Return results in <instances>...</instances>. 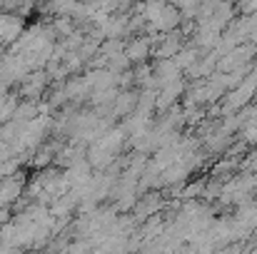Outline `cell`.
<instances>
[{
    "instance_id": "5b68a950",
    "label": "cell",
    "mask_w": 257,
    "mask_h": 254,
    "mask_svg": "<svg viewBox=\"0 0 257 254\" xmlns=\"http://www.w3.org/2000/svg\"><path fill=\"white\" fill-rule=\"evenodd\" d=\"M0 60H3V45H0Z\"/></svg>"
},
{
    "instance_id": "3957f363",
    "label": "cell",
    "mask_w": 257,
    "mask_h": 254,
    "mask_svg": "<svg viewBox=\"0 0 257 254\" xmlns=\"http://www.w3.org/2000/svg\"><path fill=\"white\" fill-rule=\"evenodd\" d=\"M43 87H45V75L38 70V73H30V75L25 78V83H23V92L33 97V95H38Z\"/></svg>"
},
{
    "instance_id": "6da1fadb",
    "label": "cell",
    "mask_w": 257,
    "mask_h": 254,
    "mask_svg": "<svg viewBox=\"0 0 257 254\" xmlns=\"http://www.w3.org/2000/svg\"><path fill=\"white\" fill-rule=\"evenodd\" d=\"M25 33V23L20 15L3 13L0 15V45H15Z\"/></svg>"
},
{
    "instance_id": "277c9868",
    "label": "cell",
    "mask_w": 257,
    "mask_h": 254,
    "mask_svg": "<svg viewBox=\"0 0 257 254\" xmlns=\"http://www.w3.org/2000/svg\"><path fill=\"white\" fill-rule=\"evenodd\" d=\"M18 165H20V160H15V157H10L8 162H3L0 165V174H5V177H10L15 169H18Z\"/></svg>"
},
{
    "instance_id": "7a4b0ae2",
    "label": "cell",
    "mask_w": 257,
    "mask_h": 254,
    "mask_svg": "<svg viewBox=\"0 0 257 254\" xmlns=\"http://www.w3.org/2000/svg\"><path fill=\"white\" fill-rule=\"evenodd\" d=\"M23 192V182L18 177H5L0 182V209H5L13 199H18Z\"/></svg>"
}]
</instances>
